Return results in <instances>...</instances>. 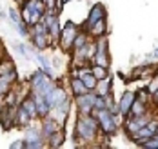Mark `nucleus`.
<instances>
[{"mask_svg":"<svg viewBox=\"0 0 158 149\" xmlns=\"http://www.w3.org/2000/svg\"><path fill=\"white\" fill-rule=\"evenodd\" d=\"M98 120L93 115H78L75 122V140L78 144H96L100 142Z\"/></svg>","mask_w":158,"mask_h":149,"instance_id":"obj_1","label":"nucleus"},{"mask_svg":"<svg viewBox=\"0 0 158 149\" xmlns=\"http://www.w3.org/2000/svg\"><path fill=\"white\" fill-rule=\"evenodd\" d=\"M91 115L95 116L96 120H98V129L102 135H106V136H109L113 138L118 129L122 127V122H120V113H111L109 109H93L91 111Z\"/></svg>","mask_w":158,"mask_h":149,"instance_id":"obj_2","label":"nucleus"},{"mask_svg":"<svg viewBox=\"0 0 158 149\" xmlns=\"http://www.w3.org/2000/svg\"><path fill=\"white\" fill-rule=\"evenodd\" d=\"M27 82H29L31 91L38 93V95H42V97H46L49 91L56 85V80L53 78V75L46 73L42 67L36 69V71H33L31 75H29V78H27Z\"/></svg>","mask_w":158,"mask_h":149,"instance_id":"obj_3","label":"nucleus"},{"mask_svg":"<svg viewBox=\"0 0 158 149\" xmlns=\"http://www.w3.org/2000/svg\"><path fill=\"white\" fill-rule=\"evenodd\" d=\"M78 31H80V27L75 22H71V20L62 27L60 36H58V48H60L64 53H71V51H73V40H75V36H77Z\"/></svg>","mask_w":158,"mask_h":149,"instance_id":"obj_4","label":"nucleus"},{"mask_svg":"<svg viewBox=\"0 0 158 149\" xmlns=\"http://www.w3.org/2000/svg\"><path fill=\"white\" fill-rule=\"evenodd\" d=\"M26 149H42L46 144V138L42 136L40 126H33V122L26 127Z\"/></svg>","mask_w":158,"mask_h":149,"instance_id":"obj_5","label":"nucleus"},{"mask_svg":"<svg viewBox=\"0 0 158 149\" xmlns=\"http://www.w3.org/2000/svg\"><path fill=\"white\" fill-rule=\"evenodd\" d=\"M95 98H96L95 91H87V93H84V95L75 97V107H77V113H78V115H91L93 106H95Z\"/></svg>","mask_w":158,"mask_h":149,"instance_id":"obj_6","label":"nucleus"},{"mask_svg":"<svg viewBox=\"0 0 158 149\" xmlns=\"http://www.w3.org/2000/svg\"><path fill=\"white\" fill-rule=\"evenodd\" d=\"M69 111H71V100L65 98L62 104H58V106L51 107L49 116H51V118H55V120L58 122V126H60V127H65V122H67V118H69Z\"/></svg>","mask_w":158,"mask_h":149,"instance_id":"obj_7","label":"nucleus"},{"mask_svg":"<svg viewBox=\"0 0 158 149\" xmlns=\"http://www.w3.org/2000/svg\"><path fill=\"white\" fill-rule=\"evenodd\" d=\"M20 17H22V20L27 24V27H31V26H35L36 22H40L44 15H42L38 9H35L31 4L26 0V2L20 6Z\"/></svg>","mask_w":158,"mask_h":149,"instance_id":"obj_8","label":"nucleus"},{"mask_svg":"<svg viewBox=\"0 0 158 149\" xmlns=\"http://www.w3.org/2000/svg\"><path fill=\"white\" fill-rule=\"evenodd\" d=\"M102 18H107V9H106V6L104 4H93L91 6V9H89V13H87V17H85V22H84V29H87V27H91L95 22L98 20H102Z\"/></svg>","mask_w":158,"mask_h":149,"instance_id":"obj_9","label":"nucleus"},{"mask_svg":"<svg viewBox=\"0 0 158 149\" xmlns=\"http://www.w3.org/2000/svg\"><path fill=\"white\" fill-rule=\"evenodd\" d=\"M65 98H69V95H67V91H65V87L60 85V84L56 82V85L49 91L48 95H46V100H48L49 107H55V106H58V104H62Z\"/></svg>","mask_w":158,"mask_h":149,"instance_id":"obj_10","label":"nucleus"},{"mask_svg":"<svg viewBox=\"0 0 158 149\" xmlns=\"http://www.w3.org/2000/svg\"><path fill=\"white\" fill-rule=\"evenodd\" d=\"M16 109H18V106H7V104H4V107L0 109V122H2V126H4L6 131L11 129V127H15Z\"/></svg>","mask_w":158,"mask_h":149,"instance_id":"obj_11","label":"nucleus"},{"mask_svg":"<svg viewBox=\"0 0 158 149\" xmlns=\"http://www.w3.org/2000/svg\"><path fill=\"white\" fill-rule=\"evenodd\" d=\"M135 100H136L135 91H124V95H122L120 100H118V113H120L122 118L129 115V109H131V106H133Z\"/></svg>","mask_w":158,"mask_h":149,"instance_id":"obj_12","label":"nucleus"},{"mask_svg":"<svg viewBox=\"0 0 158 149\" xmlns=\"http://www.w3.org/2000/svg\"><path fill=\"white\" fill-rule=\"evenodd\" d=\"M85 31H87V35H89L91 38H98V36H102V35H107V33H109L107 18H102V20L95 22V24H93L91 27H87Z\"/></svg>","mask_w":158,"mask_h":149,"instance_id":"obj_13","label":"nucleus"},{"mask_svg":"<svg viewBox=\"0 0 158 149\" xmlns=\"http://www.w3.org/2000/svg\"><path fill=\"white\" fill-rule=\"evenodd\" d=\"M56 129H60V126H58V122L55 120V118H51V116H44V118H40V131H42V136L44 138H48L51 133H55Z\"/></svg>","mask_w":158,"mask_h":149,"instance_id":"obj_14","label":"nucleus"},{"mask_svg":"<svg viewBox=\"0 0 158 149\" xmlns=\"http://www.w3.org/2000/svg\"><path fill=\"white\" fill-rule=\"evenodd\" d=\"M46 142H48V147H51V149L62 147L64 142H65V131H64V127L56 129L55 133H51L48 138H46Z\"/></svg>","mask_w":158,"mask_h":149,"instance_id":"obj_15","label":"nucleus"},{"mask_svg":"<svg viewBox=\"0 0 158 149\" xmlns=\"http://www.w3.org/2000/svg\"><path fill=\"white\" fill-rule=\"evenodd\" d=\"M31 46L36 51H46L51 48L49 35H31Z\"/></svg>","mask_w":158,"mask_h":149,"instance_id":"obj_16","label":"nucleus"},{"mask_svg":"<svg viewBox=\"0 0 158 149\" xmlns=\"http://www.w3.org/2000/svg\"><path fill=\"white\" fill-rule=\"evenodd\" d=\"M69 93H71L73 97H78V95L87 93V87L84 85L82 78H78V77H71V78H69Z\"/></svg>","mask_w":158,"mask_h":149,"instance_id":"obj_17","label":"nucleus"},{"mask_svg":"<svg viewBox=\"0 0 158 149\" xmlns=\"http://www.w3.org/2000/svg\"><path fill=\"white\" fill-rule=\"evenodd\" d=\"M109 91H113V78H111V75L106 77V78H102V80H98L96 82V87H95V93L100 95V97L107 95Z\"/></svg>","mask_w":158,"mask_h":149,"instance_id":"obj_18","label":"nucleus"},{"mask_svg":"<svg viewBox=\"0 0 158 149\" xmlns=\"http://www.w3.org/2000/svg\"><path fill=\"white\" fill-rule=\"evenodd\" d=\"M33 122V118L20 106H18V109H16V116H15V127H22V129H26L29 124Z\"/></svg>","mask_w":158,"mask_h":149,"instance_id":"obj_19","label":"nucleus"},{"mask_svg":"<svg viewBox=\"0 0 158 149\" xmlns=\"http://www.w3.org/2000/svg\"><path fill=\"white\" fill-rule=\"evenodd\" d=\"M18 106H20L27 115L31 116L33 120H36V118H38V113H36V104H35V100H33L31 97H26V98L22 100Z\"/></svg>","mask_w":158,"mask_h":149,"instance_id":"obj_20","label":"nucleus"},{"mask_svg":"<svg viewBox=\"0 0 158 149\" xmlns=\"http://www.w3.org/2000/svg\"><path fill=\"white\" fill-rule=\"evenodd\" d=\"M149 109H151V104H145V102H142V100H135L133 106H131V109H129V115L127 116L143 115V113H147Z\"/></svg>","mask_w":158,"mask_h":149,"instance_id":"obj_21","label":"nucleus"},{"mask_svg":"<svg viewBox=\"0 0 158 149\" xmlns=\"http://www.w3.org/2000/svg\"><path fill=\"white\" fill-rule=\"evenodd\" d=\"M35 60H36V62L40 64V67H42V69H44L46 73H49V75L53 73V66H51V60H49L48 56L44 55V51H36V53H35Z\"/></svg>","mask_w":158,"mask_h":149,"instance_id":"obj_22","label":"nucleus"},{"mask_svg":"<svg viewBox=\"0 0 158 149\" xmlns=\"http://www.w3.org/2000/svg\"><path fill=\"white\" fill-rule=\"evenodd\" d=\"M16 66H15V60L13 58H9V56H4L2 60H0V75H7V73H11V71H15Z\"/></svg>","mask_w":158,"mask_h":149,"instance_id":"obj_23","label":"nucleus"},{"mask_svg":"<svg viewBox=\"0 0 158 149\" xmlns=\"http://www.w3.org/2000/svg\"><path fill=\"white\" fill-rule=\"evenodd\" d=\"M11 87H13V82H11L6 75H0V98H4V97L9 93Z\"/></svg>","mask_w":158,"mask_h":149,"instance_id":"obj_24","label":"nucleus"},{"mask_svg":"<svg viewBox=\"0 0 158 149\" xmlns=\"http://www.w3.org/2000/svg\"><path fill=\"white\" fill-rule=\"evenodd\" d=\"M91 73H93V77H95L96 80H102V78L109 77V69H107V67L96 66V64H93V66H91Z\"/></svg>","mask_w":158,"mask_h":149,"instance_id":"obj_25","label":"nucleus"},{"mask_svg":"<svg viewBox=\"0 0 158 149\" xmlns=\"http://www.w3.org/2000/svg\"><path fill=\"white\" fill-rule=\"evenodd\" d=\"M138 146L143 147V149H158V135H153L151 138H147V140L140 142Z\"/></svg>","mask_w":158,"mask_h":149,"instance_id":"obj_26","label":"nucleus"},{"mask_svg":"<svg viewBox=\"0 0 158 149\" xmlns=\"http://www.w3.org/2000/svg\"><path fill=\"white\" fill-rule=\"evenodd\" d=\"M15 29L22 38H27V36H29V27H27V24H26L24 20H20L18 24H15Z\"/></svg>","mask_w":158,"mask_h":149,"instance_id":"obj_27","label":"nucleus"},{"mask_svg":"<svg viewBox=\"0 0 158 149\" xmlns=\"http://www.w3.org/2000/svg\"><path fill=\"white\" fill-rule=\"evenodd\" d=\"M135 95H136V100H142L145 104H151V93L145 87H140L138 91H135Z\"/></svg>","mask_w":158,"mask_h":149,"instance_id":"obj_28","label":"nucleus"},{"mask_svg":"<svg viewBox=\"0 0 158 149\" xmlns=\"http://www.w3.org/2000/svg\"><path fill=\"white\" fill-rule=\"evenodd\" d=\"M145 89H147L151 95H153V93L158 89V71L153 75V77H151V78H149V84H147V87H145Z\"/></svg>","mask_w":158,"mask_h":149,"instance_id":"obj_29","label":"nucleus"},{"mask_svg":"<svg viewBox=\"0 0 158 149\" xmlns=\"http://www.w3.org/2000/svg\"><path fill=\"white\" fill-rule=\"evenodd\" d=\"M7 18L13 22V26H15V24H18V22L22 20V17H20V11H18V9H15V7H11V9L7 11Z\"/></svg>","mask_w":158,"mask_h":149,"instance_id":"obj_30","label":"nucleus"},{"mask_svg":"<svg viewBox=\"0 0 158 149\" xmlns=\"http://www.w3.org/2000/svg\"><path fill=\"white\" fill-rule=\"evenodd\" d=\"M104 107H106V98H104V97H100V95H96L93 109H104Z\"/></svg>","mask_w":158,"mask_h":149,"instance_id":"obj_31","label":"nucleus"},{"mask_svg":"<svg viewBox=\"0 0 158 149\" xmlns=\"http://www.w3.org/2000/svg\"><path fill=\"white\" fill-rule=\"evenodd\" d=\"M64 6H65L64 0H55V13H56V15H60L64 11Z\"/></svg>","mask_w":158,"mask_h":149,"instance_id":"obj_32","label":"nucleus"},{"mask_svg":"<svg viewBox=\"0 0 158 149\" xmlns=\"http://www.w3.org/2000/svg\"><path fill=\"white\" fill-rule=\"evenodd\" d=\"M9 147L11 149H26V140H15Z\"/></svg>","mask_w":158,"mask_h":149,"instance_id":"obj_33","label":"nucleus"},{"mask_svg":"<svg viewBox=\"0 0 158 149\" xmlns=\"http://www.w3.org/2000/svg\"><path fill=\"white\" fill-rule=\"evenodd\" d=\"M151 104H153L155 107H158V89L153 93V95H151Z\"/></svg>","mask_w":158,"mask_h":149,"instance_id":"obj_34","label":"nucleus"},{"mask_svg":"<svg viewBox=\"0 0 158 149\" xmlns=\"http://www.w3.org/2000/svg\"><path fill=\"white\" fill-rule=\"evenodd\" d=\"M151 58H153V60H158V48H155V51L151 53Z\"/></svg>","mask_w":158,"mask_h":149,"instance_id":"obj_35","label":"nucleus"},{"mask_svg":"<svg viewBox=\"0 0 158 149\" xmlns=\"http://www.w3.org/2000/svg\"><path fill=\"white\" fill-rule=\"evenodd\" d=\"M16 4H18V6H22V4H24V2H26V0H15Z\"/></svg>","mask_w":158,"mask_h":149,"instance_id":"obj_36","label":"nucleus"},{"mask_svg":"<svg viewBox=\"0 0 158 149\" xmlns=\"http://www.w3.org/2000/svg\"><path fill=\"white\" fill-rule=\"evenodd\" d=\"M0 53H2V40H0Z\"/></svg>","mask_w":158,"mask_h":149,"instance_id":"obj_37","label":"nucleus"},{"mask_svg":"<svg viewBox=\"0 0 158 149\" xmlns=\"http://www.w3.org/2000/svg\"><path fill=\"white\" fill-rule=\"evenodd\" d=\"M155 135H158V126H156V131H155Z\"/></svg>","mask_w":158,"mask_h":149,"instance_id":"obj_38","label":"nucleus"},{"mask_svg":"<svg viewBox=\"0 0 158 149\" xmlns=\"http://www.w3.org/2000/svg\"><path fill=\"white\" fill-rule=\"evenodd\" d=\"M64 2H65V4H67V2H71V0H64Z\"/></svg>","mask_w":158,"mask_h":149,"instance_id":"obj_39","label":"nucleus"},{"mask_svg":"<svg viewBox=\"0 0 158 149\" xmlns=\"http://www.w3.org/2000/svg\"><path fill=\"white\" fill-rule=\"evenodd\" d=\"M44 2H46V0H44Z\"/></svg>","mask_w":158,"mask_h":149,"instance_id":"obj_40","label":"nucleus"}]
</instances>
